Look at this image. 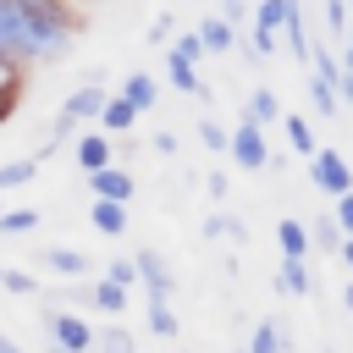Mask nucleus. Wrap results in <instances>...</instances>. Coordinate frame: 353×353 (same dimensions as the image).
I'll return each instance as SVG.
<instances>
[{
    "label": "nucleus",
    "mask_w": 353,
    "mask_h": 353,
    "mask_svg": "<svg viewBox=\"0 0 353 353\" xmlns=\"http://www.w3.org/2000/svg\"><path fill=\"white\" fill-rule=\"evenodd\" d=\"M77 39V6L72 0H0V50L17 66L61 61Z\"/></svg>",
    "instance_id": "1"
},
{
    "label": "nucleus",
    "mask_w": 353,
    "mask_h": 353,
    "mask_svg": "<svg viewBox=\"0 0 353 353\" xmlns=\"http://www.w3.org/2000/svg\"><path fill=\"white\" fill-rule=\"evenodd\" d=\"M99 110H105V88H99V83H83V88L66 94V105L55 110V138H61V143L77 138V127H83V121H99Z\"/></svg>",
    "instance_id": "2"
},
{
    "label": "nucleus",
    "mask_w": 353,
    "mask_h": 353,
    "mask_svg": "<svg viewBox=\"0 0 353 353\" xmlns=\"http://www.w3.org/2000/svg\"><path fill=\"white\" fill-rule=\"evenodd\" d=\"M226 154H232L243 171H265V165H270V143H265V127L243 116V121L226 132Z\"/></svg>",
    "instance_id": "3"
},
{
    "label": "nucleus",
    "mask_w": 353,
    "mask_h": 353,
    "mask_svg": "<svg viewBox=\"0 0 353 353\" xmlns=\"http://www.w3.org/2000/svg\"><path fill=\"white\" fill-rule=\"evenodd\" d=\"M309 182H314L325 199L347 193V188H353V165H347V154H336V149H314V154H309Z\"/></svg>",
    "instance_id": "4"
},
{
    "label": "nucleus",
    "mask_w": 353,
    "mask_h": 353,
    "mask_svg": "<svg viewBox=\"0 0 353 353\" xmlns=\"http://www.w3.org/2000/svg\"><path fill=\"white\" fill-rule=\"evenodd\" d=\"M44 336L66 353H94V325L83 314H66V309H50L44 314Z\"/></svg>",
    "instance_id": "5"
},
{
    "label": "nucleus",
    "mask_w": 353,
    "mask_h": 353,
    "mask_svg": "<svg viewBox=\"0 0 353 353\" xmlns=\"http://www.w3.org/2000/svg\"><path fill=\"white\" fill-rule=\"evenodd\" d=\"M88 188H94V199H116V204H127L138 182H132V171H127V165H116V160H110V165L88 171Z\"/></svg>",
    "instance_id": "6"
},
{
    "label": "nucleus",
    "mask_w": 353,
    "mask_h": 353,
    "mask_svg": "<svg viewBox=\"0 0 353 353\" xmlns=\"http://www.w3.org/2000/svg\"><path fill=\"white\" fill-rule=\"evenodd\" d=\"M132 265H138V281L149 287V298H171V287H176V276L165 270V259H160L154 248H138V254H132Z\"/></svg>",
    "instance_id": "7"
},
{
    "label": "nucleus",
    "mask_w": 353,
    "mask_h": 353,
    "mask_svg": "<svg viewBox=\"0 0 353 353\" xmlns=\"http://www.w3.org/2000/svg\"><path fill=\"white\" fill-rule=\"evenodd\" d=\"M270 287H276L281 298H309V287H314V276H309V265H303V259H287V254H281V265H276V276H270Z\"/></svg>",
    "instance_id": "8"
},
{
    "label": "nucleus",
    "mask_w": 353,
    "mask_h": 353,
    "mask_svg": "<svg viewBox=\"0 0 353 353\" xmlns=\"http://www.w3.org/2000/svg\"><path fill=\"white\" fill-rule=\"evenodd\" d=\"M39 265H50L61 281H77V276H88V270H94L83 248H61V243H55V248H44V254H39Z\"/></svg>",
    "instance_id": "9"
},
{
    "label": "nucleus",
    "mask_w": 353,
    "mask_h": 353,
    "mask_svg": "<svg viewBox=\"0 0 353 353\" xmlns=\"http://www.w3.org/2000/svg\"><path fill=\"white\" fill-rule=\"evenodd\" d=\"M110 160H116L110 132H77V165H83V171H99V165H110Z\"/></svg>",
    "instance_id": "10"
},
{
    "label": "nucleus",
    "mask_w": 353,
    "mask_h": 353,
    "mask_svg": "<svg viewBox=\"0 0 353 353\" xmlns=\"http://www.w3.org/2000/svg\"><path fill=\"white\" fill-rule=\"evenodd\" d=\"M199 39H204V55H226L232 44H237V28L226 22V17H199V28H193Z\"/></svg>",
    "instance_id": "11"
},
{
    "label": "nucleus",
    "mask_w": 353,
    "mask_h": 353,
    "mask_svg": "<svg viewBox=\"0 0 353 353\" xmlns=\"http://www.w3.org/2000/svg\"><path fill=\"white\" fill-rule=\"evenodd\" d=\"M132 127H138V110H132L121 94H105V110H99V132H116V138H121V132H132Z\"/></svg>",
    "instance_id": "12"
},
{
    "label": "nucleus",
    "mask_w": 353,
    "mask_h": 353,
    "mask_svg": "<svg viewBox=\"0 0 353 353\" xmlns=\"http://www.w3.org/2000/svg\"><path fill=\"white\" fill-rule=\"evenodd\" d=\"M121 99H127V105L143 116V110H154V99H160V83H154L149 72H132V77L121 83Z\"/></svg>",
    "instance_id": "13"
},
{
    "label": "nucleus",
    "mask_w": 353,
    "mask_h": 353,
    "mask_svg": "<svg viewBox=\"0 0 353 353\" xmlns=\"http://www.w3.org/2000/svg\"><path fill=\"white\" fill-rule=\"evenodd\" d=\"M88 221H94V232H105V237H121V232H127V204H116V199H94Z\"/></svg>",
    "instance_id": "14"
},
{
    "label": "nucleus",
    "mask_w": 353,
    "mask_h": 353,
    "mask_svg": "<svg viewBox=\"0 0 353 353\" xmlns=\"http://www.w3.org/2000/svg\"><path fill=\"white\" fill-rule=\"evenodd\" d=\"M248 353H292V331H281L276 320H259L248 336Z\"/></svg>",
    "instance_id": "15"
},
{
    "label": "nucleus",
    "mask_w": 353,
    "mask_h": 353,
    "mask_svg": "<svg viewBox=\"0 0 353 353\" xmlns=\"http://www.w3.org/2000/svg\"><path fill=\"white\" fill-rule=\"evenodd\" d=\"M276 248H281L287 259H303V254H309V226H303V221H292V215H287V221H276Z\"/></svg>",
    "instance_id": "16"
},
{
    "label": "nucleus",
    "mask_w": 353,
    "mask_h": 353,
    "mask_svg": "<svg viewBox=\"0 0 353 353\" xmlns=\"http://www.w3.org/2000/svg\"><path fill=\"white\" fill-rule=\"evenodd\" d=\"M243 116H248V121H259V127L281 121V99H276V88H254V94H248V105H243Z\"/></svg>",
    "instance_id": "17"
},
{
    "label": "nucleus",
    "mask_w": 353,
    "mask_h": 353,
    "mask_svg": "<svg viewBox=\"0 0 353 353\" xmlns=\"http://www.w3.org/2000/svg\"><path fill=\"white\" fill-rule=\"evenodd\" d=\"M88 303H94L99 314H121V309H127V287H116L110 276H99V281L88 287Z\"/></svg>",
    "instance_id": "18"
},
{
    "label": "nucleus",
    "mask_w": 353,
    "mask_h": 353,
    "mask_svg": "<svg viewBox=\"0 0 353 353\" xmlns=\"http://www.w3.org/2000/svg\"><path fill=\"white\" fill-rule=\"evenodd\" d=\"M33 176H39V160H33V154H22V160H0V193L28 188Z\"/></svg>",
    "instance_id": "19"
},
{
    "label": "nucleus",
    "mask_w": 353,
    "mask_h": 353,
    "mask_svg": "<svg viewBox=\"0 0 353 353\" xmlns=\"http://www.w3.org/2000/svg\"><path fill=\"white\" fill-rule=\"evenodd\" d=\"M281 121H287V143H292L298 154H314V149H320V138H314L309 116H298V110H281Z\"/></svg>",
    "instance_id": "20"
},
{
    "label": "nucleus",
    "mask_w": 353,
    "mask_h": 353,
    "mask_svg": "<svg viewBox=\"0 0 353 353\" xmlns=\"http://www.w3.org/2000/svg\"><path fill=\"white\" fill-rule=\"evenodd\" d=\"M165 77H171V83H176L182 94H210V88H204V77H199V66H188V61H176L171 50H165Z\"/></svg>",
    "instance_id": "21"
},
{
    "label": "nucleus",
    "mask_w": 353,
    "mask_h": 353,
    "mask_svg": "<svg viewBox=\"0 0 353 353\" xmlns=\"http://www.w3.org/2000/svg\"><path fill=\"white\" fill-rule=\"evenodd\" d=\"M309 110H314V116H336V110H342L336 83H325V77H314V72H309Z\"/></svg>",
    "instance_id": "22"
},
{
    "label": "nucleus",
    "mask_w": 353,
    "mask_h": 353,
    "mask_svg": "<svg viewBox=\"0 0 353 353\" xmlns=\"http://www.w3.org/2000/svg\"><path fill=\"white\" fill-rule=\"evenodd\" d=\"M204 237H210V243H221V237H226V243H248V226H243L237 215H210V221H204Z\"/></svg>",
    "instance_id": "23"
},
{
    "label": "nucleus",
    "mask_w": 353,
    "mask_h": 353,
    "mask_svg": "<svg viewBox=\"0 0 353 353\" xmlns=\"http://www.w3.org/2000/svg\"><path fill=\"white\" fill-rule=\"evenodd\" d=\"M336 243H342V226L331 221V210H325V215H314V221H309V248H325V254H336Z\"/></svg>",
    "instance_id": "24"
},
{
    "label": "nucleus",
    "mask_w": 353,
    "mask_h": 353,
    "mask_svg": "<svg viewBox=\"0 0 353 353\" xmlns=\"http://www.w3.org/2000/svg\"><path fill=\"white\" fill-rule=\"evenodd\" d=\"M39 226V210L22 204V210H0V237H28Z\"/></svg>",
    "instance_id": "25"
},
{
    "label": "nucleus",
    "mask_w": 353,
    "mask_h": 353,
    "mask_svg": "<svg viewBox=\"0 0 353 353\" xmlns=\"http://www.w3.org/2000/svg\"><path fill=\"white\" fill-rule=\"evenodd\" d=\"M94 353H138V342L127 325H105V331H94Z\"/></svg>",
    "instance_id": "26"
},
{
    "label": "nucleus",
    "mask_w": 353,
    "mask_h": 353,
    "mask_svg": "<svg viewBox=\"0 0 353 353\" xmlns=\"http://www.w3.org/2000/svg\"><path fill=\"white\" fill-rule=\"evenodd\" d=\"M149 331H154V336H176V309H171V298H149Z\"/></svg>",
    "instance_id": "27"
},
{
    "label": "nucleus",
    "mask_w": 353,
    "mask_h": 353,
    "mask_svg": "<svg viewBox=\"0 0 353 353\" xmlns=\"http://www.w3.org/2000/svg\"><path fill=\"white\" fill-rule=\"evenodd\" d=\"M298 0H259V11H254V28H270V33H281V22H287V11H292Z\"/></svg>",
    "instance_id": "28"
},
{
    "label": "nucleus",
    "mask_w": 353,
    "mask_h": 353,
    "mask_svg": "<svg viewBox=\"0 0 353 353\" xmlns=\"http://www.w3.org/2000/svg\"><path fill=\"white\" fill-rule=\"evenodd\" d=\"M320 22H325V33H331V39H342V33H347V22H353V17H347V0H325V6H320Z\"/></svg>",
    "instance_id": "29"
},
{
    "label": "nucleus",
    "mask_w": 353,
    "mask_h": 353,
    "mask_svg": "<svg viewBox=\"0 0 353 353\" xmlns=\"http://www.w3.org/2000/svg\"><path fill=\"white\" fill-rule=\"evenodd\" d=\"M171 55L188 61V66H199V61H204V39H199V33H176V39H171Z\"/></svg>",
    "instance_id": "30"
},
{
    "label": "nucleus",
    "mask_w": 353,
    "mask_h": 353,
    "mask_svg": "<svg viewBox=\"0 0 353 353\" xmlns=\"http://www.w3.org/2000/svg\"><path fill=\"white\" fill-rule=\"evenodd\" d=\"M199 143H204V149H210V154H226V127H221V121H210V116H204V121H199Z\"/></svg>",
    "instance_id": "31"
},
{
    "label": "nucleus",
    "mask_w": 353,
    "mask_h": 353,
    "mask_svg": "<svg viewBox=\"0 0 353 353\" xmlns=\"http://www.w3.org/2000/svg\"><path fill=\"white\" fill-rule=\"evenodd\" d=\"M331 221H336V226H342V237H353V188H347V193H336V199H331Z\"/></svg>",
    "instance_id": "32"
},
{
    "label": "nucleus",
    "mask_w": 353,
    "mask_h": 353,
    "mask_svg": "<svg viewBox=\"0 0 353 353\" xmlns=\"http://www.w3.org/2000/svg\"><path fill=\"white\" fill-rule=\"evenodd\" d=\"M22 72H28V66H17L11 55H0V94H17V99H22Z\"/></svg>",
    "instance_id": "33"
},
{
    "label": "nucleus",
    "mask_w": 353,
    "mask_h": 353,
    "mask_svg": "<svg viewBox=\"0 0 353 353\" xmlns=\"http://www.w3.org/2000/svg\"><path fill=\"white\" fill-rule=\"evenodd\" d=\"M105 276H110L116 287H132V281H138V265H132V254H127V259H110V265H105Z\"/></svg>",
    "instance_id": "34"
},
{
    "label": "nucleus",
    "mask_w": 353,
    "mask_h": 353,
    "mask_svg": "<svg viewBox=\"0 0 353 353\" xmlns=\"http://www.w3.org/2000/svg\"><path fill=\"white\" fill-rule=\"evenodd\" d=\"M0 287H6V292H17V298H28V292H39V281H33L28 270H6V276H0Z\"/></svg>",
    "instance_id": "35"
},
{
    "label": "nucleus",
    "mask_w": 353,
    "mask_h": 353,
    "mask_svg": "<svg viewBox=\"0 0 353 353\" xmlns=\"http://www.w3.org/2000/svg\"><path fill=\"white\" fill-rule=\"evenodd\" d=\"M171 39H176V22L171 17H154L149 22V44H171Z\"/></svg>",
    "instance_id": "36"
},
{
    "label": "nucleus",
    "mask_w": 353,
    "mask_h": 353,
    "mask_svg": "<svg viewBox=\"0 0 353 353\" xmlns=\"http://www.w3.org/2000/svg\"><path fill=\"white\" fill-rule=\"evenodd\" d=\"M204 193H210V199L221 204V199L232 193V182H226V171H210V176H204Z\"/></svg>",
    "instance_id": "37"
},
{
    "label": "nucleus",
    "mask_w": 353,
    "mask_h": 353,
    "mask_svg": "<svg viewBox=\"0 0 353 353\" xmlns=\"http://www.w3.org/2000/svg\"><path fill=\"white\" fill-rule=\"evenodd\" d=\"M336 99H342V110H353V72H342V83H336Z\"/></svg>",
    "instance_id": "38"
},
{
    "label": "nucleus",
    "mask_w": 353,
    "mask_h": 353,
    "mask_svg": "<svg viewBox=\"0 0 353 353\" xmlns=\"http://www.w3.org/2000/svg\"><path fill=\"white\" fill-rule=\"evenodd\" d=\"M154 154H176V132H154Z\"/></svg>",
    "instance_id": "39"
},
{
    "label": "nucleus",
    "mask_w": 353,
    "mask_h": 353,
    "mask_svg": "<svg viewBox=\"0 0 353 353\" xmlns=\"http://www.w3.org/2000/svg\"><path fill=\"white\" fill-rule=\"evenodd\" d=\"M336 55H342V72H353V28L342 33V50H336Z\"/></svg>",
    "instance_id": "40"
},
{
    "label": "nucleus",
    "mask_w": 353,
    "mask_h": 353,
    "mask_svg": "<svg viewBox=\"0 0 353 353\" xmlns=\"http://www.w3.org/2000/svg\"><path fill=\"white\" fill-rule=\"evenodd\" d=\"M336 254H342V265L353 270V237H342V243H336Z\"/></svg>",
    "instance_id": "41"
},
{
    "label": "nucleus",
    "mask_w": 353,
    "mask_h": 353,
    "mask_svg": "<svg viewBox=\"0 0 353 353\" xmlns=\"http://www.w3.org/2000/svg\"><path fill=\"white\" fill-rule=\"evenodd\" d=\"M11 110H17V94H0V121H11Z\"/></svg>",
    "instance_id": "42"
},
{
    "label": "nucleus",
    "mask_w": 353,
    "mask_h": 353,
    "mask_svg": "<svg viewBox=\"0 0 353 353\" xmlns=\"http://www.w3.org/2000/svg\"><path fill=\"white\" fill-rule=\"evenodd\" d=\"M0 353H22V347H17V342H11V336H0Z\"/></svg>",
    "instance_id": "43"
},
{
    "label": "nucleus",
    "mask_w": 353,
    "mask_h": 353,
    "mask_svg": "<svg viewBox=\"0 0 353 353\" xmlns=\"http://www.w3.org/2000/svg\"><path fill=\"white\" fill-rule=\"evenodd\" d=\"M44 353H66V347H55V342H50V347H44Z\"/></svg>",
    "instance_id": "44"
},
{
    "label": "nucleus",
    "mask_w": 353,
    "mask_h": 353,
    "mask_svg": "<svg viewBox=\"0 0 353 353\" xmlns=\"http://www.w3.org/2000/svg\"><path fill=\"white\" fill-rule=\"evenodd\" d=\"M72 6H94V0H72Z\"/></svg>",
    "instance_id": "45"
},
{
    "label": "nucleus",
    "mask_w": 353,
    "mask_h": 353,
    "mask_svg": "<svg viewBox=\"0 0 353 353\" xmlns=\"http://www.w3.org/2000/svg\"><path fill=\"white\" fill-rule=\"evenodd\" d=\"M0 276H6V265H0Z\"/></svg>",
    "instance_id": "46"
}]
</instances>
